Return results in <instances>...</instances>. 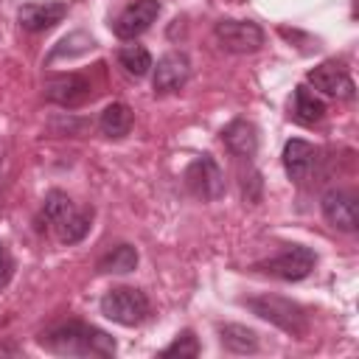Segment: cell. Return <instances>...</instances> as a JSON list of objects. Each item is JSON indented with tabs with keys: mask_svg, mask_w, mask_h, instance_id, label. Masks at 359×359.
<instances>
[{
	"mask_svg": "<svg viewBox=\"0 0 359 359\" xmlns=\"http://www.w3.org/2000/svg\"><path fill=\"white\" fill-rule=\"evenodd\" d=\"M39 345L56 356H98V359H109L115 356V339L81 320H67V323H56L48 331L39 334Z\"/></svg>",
	"mask_w": 359,
	"mask_h": 359,
	"instance_id": "cell-1",
	"label": "cell"
},
{
	"mask_svg": "<svg viewBox=\"0 0 359 359\" xmlns=\"http://www.w3.org/2000/svg\"><path fill=\"white\" fill-rule=\"evenodd\" d=\"M42 219L56 230L62 244H79L93 227V208L79 210L65 191H48L42 202Z\"/></svg>",
	"mask_w": 359,
	"mask_h": 359,
	"instance_id": "cell-2",
	"label": "cell"
},
{
	"mask_svg": "<svg viewBox=\"0 0 359 359\" xmlns=\"http://www.w3.org/2000/svg\"><path fill=\"white\" fill-rule=\"evenodd\" d=\"M244 306H247L252 314H258L261 320L278 325L280 331H286V334H292V337H303V334L309 331V317H306V311H303L297 303L286 300V297H278V294H258V297L244 300Z\"/></svg>",
	"mask_w": 359,
	"mask_h": 359,
	"instance_id": "cell-3",
	"label": "cell"
},
{
	"mask_svg": "<svg viewBox=\"0 0 359 359\" xmlns=\"http://www.w3.org/2000/svg\"><path fill=\"white\" fill-rule=\"evenodd\" d=\"M149 311V297L135 286H112L101 297V314L118 325H140Z\"/></svg>",
	"mask_w": 359,
	"mask_h": 359,
	"instance_id": "cell-4",
	"label": "cell"
},
{
	"mask_svg": "<svg viewBox=\"0 0 359 359\" xmlns=\"http://www.w3.org/2000/svg\"><path fill=\"white\" fill-rule=\"evenodd\" d=\"M185 185L196 199L213 202V199H219L224 194V174H222L219 163L210 154H199L185 168Z\"/></svg>",
	"mask_w": 359,
	"mask_h": 359,
	"instance_id": "cell-5",
	"label": "cell"
},
{
	"mask_svg": "<svg viewBox=\"0 0 359 359\" xmlns=\"http://www.w3.org/2000/svg\"><path fill=\"white\" fill-rule=\"evenodd\" d=\"M317 264V255L314 250L303 247V244H292L289 250L278 252L275 258H266L258 264L261 272L272 275V278H280V280H303Z\"/></svg>",
	"mask_w": 359,
	"mask_h": 359,
	"instance_id": "cell-6",
	"label": "cell"
},
{
	"mask_svg": "<svg viewBox=\"0 0 359 359\" xmlns=\"http://www.w3.org/2000/svg\"><path fill=\"white\" fill-rule=\"evenodd\" d=\"M216 39L233 53H255L264 45V28L252 20H219Z\"/></svg>",
	"mask_w": 359,
	"mask_h": 359,
	"instance_id": "cell-7",
	"label": "cell"
},
{
	"mask_svg": "<svg viewBox=\"0 0 359 359\" xmlns=\"http://www.w3.org/2000/svg\"><path fill=\"white\" fill-rule=\"evenodd\" d=\"M157 14H160V0H135L115 17L112 31L121 39H135V36H140L151 28Z\"/></svg>",
	"mask_w": 359,
	"mask_h": 359,
	"instance_id": "cell-8",
	"label": "cell"
},
{
	"mask_svg": "<svg viewBox=\"0 0 359 359\" xmlns=\"http://www.w3.org/2000/svg\"><path fill=\"white\" fill-rule=\"evenodd\" d=\"M90 90H93L90 81L79 73H59V76H50L45 81V98L59 104V107H67V109L81 107L87 98H93Z\"/></svg>",
	"mask_w": 359,
	"mask_h": 359,
	"instance_id": "cell-9",
	"label": "cell"
},
{
	"mask_svg": "<svg viewBox=\"0 0 359 359\" xmlns=\"http://www.w3.org/2000/svg\"><path fill=\"white\" fill-rule=\"evenodd\" d=\"M306 81H309L314 90H320V93H325V95H334V98H342V101L353 98V93H356L353 79H351L348 70H345L342 65H337V62H323V65L311 67V70L306 73Z\"/></svg>",
	"mask_w": 359,
	"mask_h": 359,
	"instance_id": "cell-10",
	"label": "cell"
},
{
	"mask_svg": "<svg viewBox=\"0 0 359 359\" xmlns=\"http://www.w3.org/2000/svg\"><path fill=\"white\" fill-rule=\"evenodd\" d=\"M317 160H320V149L311 146L309 140H300V137L286 140V146H283V168H286L289 180H294L300 185L306 180H311V174L317 168Z\"/></svg>",
	"mask_w": 359,
	"mask_h": 359,
	"instance_id": "cell-11",
	"label": "cell"
},
{
	"mask_svg": "<svg viewBox=\"0 0 359 359\" xmlns=\"http://www.w3.org/2000/svg\"><path fill=\"white\" fill-rule=\"evenodd\" d=\"M67 14V6L62 0H48V3H25L17 11V22L22 31L28 34H39L53 28L56 22H62Z\"/></svg>",
	"mask_w": 359,
	"mask_h": 359,
	"instance_id": "cell-12",
	"label": "cell"
},
{
	"mask_svg": "<svg viewBox=\"0 0 359 359\" xmlns=\"http://www.w3.org/2000/svg\"><path fill=\"white\" fill-rule=\"evenodd\" d=\"M323 216L328 224H334L337 230H356L359 224V213H356V199L339 188H331L323 194Z\"/></svg>",
	"mask_w": 359,
	"mask_h": 359,
	"instance_id": "cell-13",
	"label": "cell"
},
{
	"mask_svg": "<svg viewBox=\"0 0 359 359\" xmlns=\"http://www.w3.org/2000/svg\"><path fill=\"white\" fill-rule=\"evenodd\" d=\"M188 76H191L188 56L185 53H177V50L174 53H165L157 62V67H154V90L157 93H174L180 87H185Z\"/></svg>",
	"mask_w": 359,
	"mask_h": 359,
	"instance_id": "cell-14",
	"label": "cell"
},
{
	"mask_svg": "<svg viewBox=\"0 0 359 359\" xmlns=\"http://www.w3.org/2000/svg\"><path fill=\"white\" fill-rule=\"evenodd\" d=\"M222 140L230 149V154H236V157H247L250 160L258 151V129H255L252 121H244V118L230 121L222 129Z\"/></svg>",
	"mask_w": 359,
	"mask_h": 359,
	"instance_id": "cell-15",
	"label": "cell"
},
{
	"mask_svg": "<svg viewBox=\"0 0 359 359\" xmlns=\"http://www.w3.org/2000/svg\"><path fill=\"white\" fill-rule=\"evenodd\" d=\"M325 115V104L306 87V84H297L294 87V98H292V118L303 126H311L317 121H323Z\"/></svg>",
	"mask_w": 359,
	"mask_h": 359,
	"instance_id": "cell-16",
	"label": "cell"
},
{
	"mask_svg": "<svg viewBox=\"0 0 359 359\" xmlns=\"http://www.w3.org/2000/svg\"><path fill=\"white\" fill-rule=\"evenodd\" d=\"M219 339H222V348L230 353H255L258 351V334L238 323L219 325Z\"/></svg>",
	"mask_w": 359,
	"mask_h": 359,
	"instance_id": "cell-17",
	"label": "cell"
},
{
	"mask_svg": "<svg viewBox=\"0 0 359 359\" xmlns=\"http://www.w3.org/2000/svg\"><path fill=\"white\" fill-rule=\"evenodd\" d=\"M98 129H101L107 137H123V135H129V129H132V109H129L123 101H112V104L101 112Z\"/></svg>",
	"mask_w": 359,
	"mask_h": 359,
	"instance_id": "cell-18",
	"label": "cell"
},
{
	"mask_svg": "<svg viewBox=\"0 0 359 359\" xmlns=\"http://www.w3.org/2000/svg\"><path fill=\"white\" fill-rule=\"evenodd\" d=\"M135 266H137V250L132 244H118L98 261V272L104 275H126Z\"/></svg>",
	"mask_w": 359,
	"mask_h": 359,
	"instance_id": "cell-19",
	"label": "cell"
},
{
	"mask_svg": "<svg viewBox=\"0 0 359 359\" xmlns=\"http://www.w3.org/2000/svg\"><path fill=\"white\" fill-rule=\"evenodd\" d=\"M118 62H121V67L126 70V73H132V76H146L149 73V67H151V53L143 48V45H123L121 50H118Z\"/></svg>",
	"mask_w": 359,
	"mask_h": 359,
	"instance_id": "cell-20",
	"label": "cell"
},
{
	"mask_svg": "<svg viewBox=\"0 0 359 359\" xmlns=\"http://www.w3.org/2000/svg\"><path fill=\"white\" fill-rule=\"evenodd\" d=\"M194 359V356H199V342H196V337H194V331H182V334H177V339L168 345V348H163L160 351V359Z\"/></svg>",
	"mask_w": 359,
	"mask_h": 359,
	"instance_id": "cell-21",
	"label": "cell"
},
{
	"mask_svg": "<svg viewBox=\"0 0 359 359\" xmlns=\"http://www.w3.org/2000/svg\"><path fill=\"white\" fill-rule=\"evenodd\" d=\"M11 275H14V258H11L8 247L0 241V289H3V286H8Z\"/></svg>",
	"mask_w": 359,
	"mask_h": 359,
	"instance_id": "cell-22",
	"label": "cell"
}]
</instances>
